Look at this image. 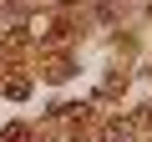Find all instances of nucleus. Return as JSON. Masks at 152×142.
<instances>
[{"label":"nucleus","instance_id":"1","mask_svg":"<svg viewBox=\"0 0 152 142\" xmlns=\"http://www.w3.org/2000/svg\"><path fill=\"white\" fill-rule=\"evenodd\" d=\"M96 142H132V122H107L96 132Z\"/></svg>","mask_w":152,"mask_h":142}]
</instances>
